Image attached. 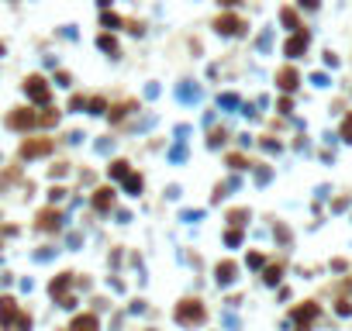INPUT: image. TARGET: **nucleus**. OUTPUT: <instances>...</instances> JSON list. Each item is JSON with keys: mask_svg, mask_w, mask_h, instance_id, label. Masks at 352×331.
Here are the masks:
<instances>
[{"mask_svg": "<svg viewBox=\"0 0 352 331\" xmlns=\"http://www.w3.org/2000/svg\"><path fill=\"white\" fill-rule=\"evenodd\" d=\"M342 135H345V138H349V141H352V117H349V121H345V128H342Z\"/></svg>", "mask_w": 352, "mask_h": 331, "instance_id": "obj_33", "label": "nucleus"}, {"mask_svg": "<svg viewBox=\"0 0 352 331\" xmlns=\"http://www.w3.org/2000/svg\"><path fill=\"white\" fill-rule=\"evenodd\" d=\"M35 224H38L41 231H59V228H62V214H59L56 207H45V211H38Z\"/></svg>", "mask_w": 352, "mask_h": 331, "instance_id": "obj_6", "label": "nucleus"}, {"mask_svg": "<svg viewBox=\"0 0 352 331\" xmlns=\"http://www.w3.org/2000/svg\"><path fill=\"white\" fill-rule=\"evenodd\" d=\"M235 273H238V266H235V262H217V269H214L217 287H228V283H235Z\"/></svg>", "mask_w": 352, "mask_h": 331, "instance_id": "obj_9", "label": "nucleus"}, {"mask_svg": "<svg viewBox=\"0 0 352 331\" xmlns=\"http://www.w3.org/2000/svg\"><path fill=\"white\" fill-rule=\"evenodd\" d=\"M69 283H73V276H69V273L56 276V279L49 283V290H52V297H59V300H62V297H66V290H69Z\"/></svg>", "mask_w": 352, "mask_h": 331, "instance_id": "obj_11", "label": "nucleus"}, {"mask_svg": "<svg viewBox=\"0 0 352 331\" xmlns=\"http://www.w3.org/2000/svg\"><path fill=\"white\" fill-rule=\"evenodd\" d=\"M300 7H318V0H300Z\"/></svg>", "mask_w": 352, "mask_h": 331, "instance_id": "obj_34", "label": "nucleus"}, {"mask_svg": "<svg viewBox=\"0 0 352 331\" xmlns=\"http://www.w3.org/2000/svg\"><path fill=\"white\" fill-rule=\"evenodd\" d=\"M35 124H38V114L28 111V107H18V111L7 114V128H14V131H28V128H35Z\"/></svg>", "mask_w": 352, "mask_h": 331, "instance_id": "obj_3", "label": "nucleus"}, {"mask_svg": "<svg viewBox=\"0 0 352 331\" xmlns=\"http://www.w3.org/2000/svg\"><path fill=\"white\" fill-rule=\"evenodd\" d=\"M104 107H107V104H104L100 97H94V100H90V111H94V114H104Z\"/></svg>", "mask_w": 352, "mask_h": 331, "instance_id": "obj_29", "label": "nucleus"}, {"mask_svg": "<svg viewBox=\"0 0 352 331\" xmlns=\"http://www.w3.org/2000/svg\"><path fill=\"white\" fill-rule=\"evenodd\" d=\"M97 45L104 49V52H111V56H117V41L111 38V35H100V38H97Z\"/></svg>", "mask_w": 352, "mask_h": 331, "instance_id": "obj_17", "label": "nucleus"}, {"mask_svg": "<svg viewBox=\"0 0 352 331\" xmlns=\"http://www.w3.org/2000/svg\"><path fill=\"white\" fill-rule=\"evenodd\" d=\"M52 152V138H24L21 141V159H41Z\"/></svg>", "mask_w": 352, "mask_h": 331, "instance_id": "obj_2", "label": "nucleus"}, {"mask_svg": "<svg viewBox=\"0 0 352 331\" xmlns=\"http://www.w3.org/2000/svg\"><path fill=\"white\" fill-rule=\"evenodd\" d=\"M107 173H111V179H124V176H128V162H124V159H114V162L107 166Z\"/></svg>", "mask_w": 352, "mask_h": 331, "instance_id": "obj_15", "label": "nucleus"}, {"mask_svg": "<svg viewBox=\"0 0 352 331\" xmlns=\"http://www.w3.org/2000/svg\"><path fill=\"white\" fill-rule=\"evenodd\" d=\"M66 169H69V166H66V162H56V166H52V169H49V176H52V179H56V176H66Z\"/></svg>", "mask_w": 352, "mask_h": 331, "instance_id": "obj_27", "label": "nucleus"}, {"mask_svg": "<svg viewBox=\"0 0 352 331\" xmlns=\"http://www.w3.org/2000/svg\"><path fill=\"white\" fill-rule=\"evenodd\" d=\"M49 197H52V204H56V200H62V197H66V190H62V186H52V194H49Z\"/></svg>", "mask_w": 352, "mask_h": 331, "instance_id": "obj_32", "label": "nucleus"}, {"mask_svg": "<svg viewBox=\"0 0 352 331\" xmlns=\"http://www.w3.org/2000/svg\"><path fill=\"white\" fill-rule=\"evenodd\" d=\"M314 314H318V304H304V307H297V311H293V321L300 324V331H307V321H311Z\"/></svg>", "mask_w": 352, "mask_h": 331, "instance_id": "obj_10", "label": "nucleus"}, {"mask_svg": "<svg viewBox=\"0 0 352 331\" xmlns=\"http://www.w3.org/2000/svg\"><path fill=\"white\" fill-rule=\"evenodd\" d=\"M204 317H207V311H204L200 300H180V304H176V321H180L183 328H194Z\"/></svg>", "mask_w": 352, "mask_h": 331, "instance_id": "obj_1", "label": "nucleus"}, {"mask_svg": "<svg viewBox=\"0 0 352 331\" xmlns=\"http://www.w3.org/2000/svg\"><path fill=\"white\" fill-rule=\"evenodd\" d=\"M217 4H221V7H235L238 0H217Z\"/></svg>", "mask_w": 352, "mask_h": 331, "instance_id": "obj_35", "label": "nucleus"}, {"mask_svg": "<svg viewBox=\"0 0 352 331\" xmlns=\"http://www.w3.org/2000/svg\"><path fill=\"white\" fill-rule=\"evenodd\" d=\"M221 141H225V131H211V138H207V145H211V149H217Z\"/></svg>", "mask_w": 352, "mask_h": 331, "instance_id": "obj_25", "label": "nucleus"}, {"mask_svg": "<svg viewBox=\"0 0 352 331\" xmlns=\"http://www.w3.org/2000/svg\"><path fill=\"white\" fill-rule=\"evenodd\" d=\"M38 124H45V128L59 124V111H45V114H38Z\"/></svg>", "mask_w": 352, "mask_h": 331, "instance_id": "obj_18", "label": "nucleus"}, {"mask_svg": "<svg viewBox=\"0 0 352 331\" xmlns=\"http://www.w3.org/2000/svg\"><path fill=\"white\" fill-rule=\"evenodd\" d=\"M97 4H100V7H107V4H111V0H97Z\"/></svg>", "mask_w": 352, "mask_h": 331, "instance_id": "obj_36", "label": "nucleus"}, {"mask_svg": "<svg viewBox=\"0 0 352 331\" xmlns=\"http://www.w3.org/2000/svg\"><path fill=\"white\" fill-rule=\"evenodd\" d=\"M94 207H97L100 214H107V211L114 207V186H100V190H94Z\"/></svg>", "mask_w": 352, "mask_h": 331, "instance_id": "obj_7", "label": "nucleus"}, {"mask_svg": "<svg viewBox=\"0 0 352 331\" xmlns=\"http://www.w3.org/2000/svg\"><path fill=\"white\" fill-rule=\"evenodd\" d=\"M235 104H238L235 93H225V97H221V107H235Z\"/></svg>", "mask_w": 352, "mask_h": 331, "instance_id": "obj_30", "label": "nucleus"}, {"mask_svg": "<svg viewBox=\"0 0 352 331\" xmlns=\"http://www.w3.org/2000/svg\"><path fill=\"white\" fill-rule=\"evenodd\" d=\"M280 273H283V269H280V266H270V269H266V276H262V279H266V283H270V287H273V283H280Z\"/></svg>", "mask_w": 352, "mask_h": 331, "instance_id": "obj_19", "label": "nucleus"}, {"mask_svg": "<svg viewBox=\"0 0 352 331\" xmlns=\"http://www.w3.org/2000/svg\"><path fill=\"white\" fill-rule=\"evenodd\" d=\"M307 49V35H293L290 41H287V56H300Z\"/></svg>", "mask_w": 352, "mask_h": 331, "instance_id": "obj_14", "label": "nucleus"}, {"mask_svg": "<svg viewBox=\"0 0 352 331\" xmlns=\"http://www.w3.org/2000/svg\"><path fill=\"white\" fill-rule=\"evenodd\" d=\"M0 324H4V328L18 324V304H14L11 297H0Z\"/></svg>", "mask_w": 352, "mask_h": 331, "instance_id": "obj_8", "label": "nucleus"}, {"mask_svg": "<svg viewBox=\"0 0 352 331\" xmlns=\"http://www.w3.org/2000/svg\"><path fill=\"white\" fill-rule=\"evenodd\" d=\"M228 166L232 169H245V156H228Z\"/></svg>", "mask_w": 352, "mask_h": 331, "instance_id": "obj_26", "label": "nucleus"}, {"mask_svg": "<svg viewBox=\"0 0 352 331\" xmlns=\"http://www.w3.org/2000/svg\"><path fill=\"white\" fill-rule=\"evenodd\" d=\"M100 324H97V317H94V314H79L76 321H73V324H69V331H97Z\"/></svg>", "mask_w": 352, "mask_h": 331, "instance_id": "obj_12", "label": "nucleus"}, {"mask_svg": "<svg viewBox=\"0 0 352 331\" xmlns=\"http://www.w3.org/2000/svg\"><path fill=\"white\" fill-rule=\"evenodd\" d=\"M128 111H131V104H117L114 111H111V121H121V117L128 114Z\"/></svg>", "mask_w": 352, "mask_h": 331, "instance_id": "obj_20", "label": "nucleus"}, {"mask_svg": "<svg viewBox=\"0 0 352 331\" xmlns=\"http://www.w3.org/2000/svg\"><path fill=\"white\" fill-rule=\"evenodd\" d=\"M124 190H128L131 197H138V194H142V176L128 173V176H124Z\"/></svg>", "mask_w": 352, "mask_h": 331, "instance_id": "obj_16", "label": "nucleus"}, {"mask_svg": "<svg viewBox=\"0 0 352 331\" xmlns=\"http://www.w3.org/2000/svg\"><path fill=\"white\" fill-rule=\"evenodd\" d=\"M276 83H280V90H293V86H297V73H293V69H280V73H276Z\"/></svg>", "mask_w": 352, "mask_h": 331, "instance_id": "obj_13", "label": "nucleus"}, {"mask_svg": "<svg viewBox=\"0 0 352 331\" xmlns=\"http://www.w3.org/2000/svg\"><path fill=\"white\" fill-rule=\"evenodd\" d=\"M24 93L35 100V104H49V97H52L49 83H45L41 76H28V79H24Z\"/></svg>", "mask_w": 352, "mask_h": 331, "instance_id": "obj_4", "label": "nucleus"}, {"mask_svg": "<svg viewBox=\"0 0 352 331\" xmlns=\"http://www.w3.org/2000/svg\"><path fill=\"white\" fill-rule=\"evenodd\" d=\"M280 18H283V24H287V28H297V14H293V11H283Z\"/></svg>", "mask_w": 352, "mask_h": 331, "instance_id": "obj_23", "label": "nucleus"}, {"mask_svg": "<svg viewBox=\"0 0 352 331\" xmlns=\"http://www.w3.org/2000/svg\"><path fill=\"white\" fill-rule=\"evenodd\" d=\"M245 217H249V211H232V214H228V221L238 228V224H245Z\"/></svg>", "mask_w": 352, "mask_h": 331, "instance_id": "obj_21", "label": "nucleus"}, {"mask_svg": "<svg viewBox=\"0 0 352 331\" xmlns=\"http://www.w3.org/2000/svg\"><path fill=\"white\" fill-rule=\"evenodd\" d=\"M0 56H4V41H0Z\"/></svg>", "mask_w": 352, "mask_h": 331, "instance_id": "obj_37", "label": "nucleus"}, {"mask_svg": "<svg viewBox=\"0 0 352 331\" xmlns=\"http://www.w3.org/2000/svg\"><path fill=\"white\" fill-rule=\"evenodd\" d=\"M249 266H252V269H259V266H262V255L252 252V255H249Z\"/></svg>", "mask_w": 352, "mask_h": 331, "instance_id": "obj_31", "label": "nucleus"}, {"mask_svg": "<svg viewBox=\"0 0 352 331\" xmlns=\"http://www.w3.org/2000/svg\"><path fill=\"white\" fill-rule=\"evenodd\" d=\"M225 242H228V245H238V242H242V231H238V228H232V231L225 234Z\"/></svg>", "mask_w": 352, "mask_h": 331, "instance_id": "obj_28", "label": "nucleus"}, {"mask_svg": "<svg viewBox=\"0 0 352 331\" xmlns=\"http://www.w3.org/2000/svg\"><path fill=\"white\" fill-rule=\"evenodd\" d=\"M214 28H217V35H228V38H235V35H242V31H245V21L235 18V14H221V18L214 21Z\"/></svg>", "mask_w": 352, "mask_h": 331, "instance_id": "obj_5", "label": "nucleus"}, {"mask_svg": "<svg viewBox=\"0 0 352 331\" xmlns=\"http://www.w3.org/2000/svg\"><path fill=\"white\" fill-rule=\"evenodd\" d=\"M104 28H121V18L117 14H104Z\"/></svg>", "mask_w": 352, "mask_h": 331, "instance_id": "obj_24", "label": "nucleus"}, {"mask_svg": "<svg viewBox=\"0 0 352 331\" xmlns=\"http://www.w3.org/2000/svg\"><path fill=\"white\" fill-rule=\"evenodd\" d=\"M18 331H31V317L28 314H18V324H14Z\"/></svg>", "mask_w": 352, "mask_h": 331, "instance_id": "obj_22", "label": "nucleus"}]
</instances>
